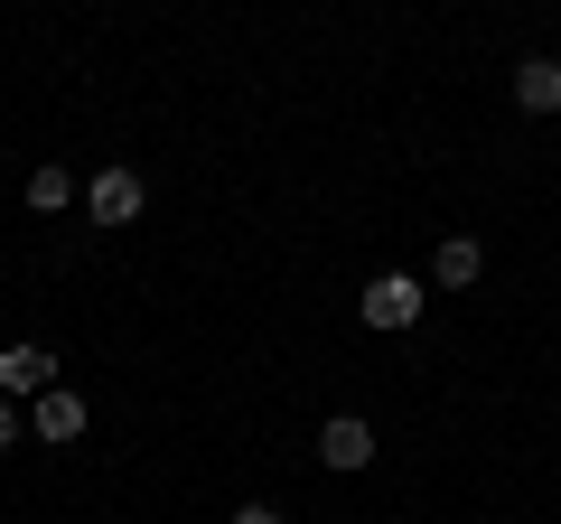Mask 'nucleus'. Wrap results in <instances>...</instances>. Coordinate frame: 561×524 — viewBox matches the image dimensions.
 Wrapping results in <instances>:
<instances>
[{
    "label": "nucleus",
    "instance_id": "1",
    "mask_svg": "<svg viewBox=\"0 0 561 524\" xmlns=\"http://www.w3.org/2000/svg\"><path fill=\"white\" fill-rule=\"evenodd\" d=\"M421 309H431V291H421L412 272H375V282H365V300H356V319H365V328H383V338H393V328H412Z\"/></svg>",
    "mask_w": 561,
    "mask_h": 524
},
{
    "label": "nucleus",
    "instance_id": "2",
    "mask_svg": "<svg viewBox=\"0 0 561 524\" xmlns=\"http://www.w3.org/2000/svg\"><path fill=\"white\" fill-rule=\"evenodd\" d=\"M140 206H150V187H140V169H131V160L94 169V187H84V216H94V225H131Z\"/></svg>",
    "mask_w": 561,
    "mask_h": 524
},
{
    "label": "nucleus",
    "instance_id": "3",
    "mask_svg": "<svg viewBox=\"0 0 561 524\" xmlns=\"http://www.w3.org/2000/svg\"><path fill=\"white\" fill-rule=\"evenodd\" d=\"M319 459L337 468V478H356V468L375 459V422H365V412H337V422H319Z\"/></svg>",
    "mask_w": 561,
    "mask_h": 524
},
{
    "label": "nucleus",
    "instance_id": "4",
    "mask_svg": "<svg viewBox=\"0 0 561 524\" xmlns=\"http://www.w3.org/2000/svg\"><path fill=\"white\" fill-rule=\"evenodd\" d=\"M84 422H94V412H84V394H66V384H47V394H38V412H28V431H38L47 449L84 441Z\"/></svg>",
    "mask_w": 561,
    "mask_h": 524
},
{
    "label": "nucleus",
    "instance_id": "5",
    "mask_svg": "<svg viewBox=\"0 0 561 524\" xmlns=\"http://www.w3.org/2000/svg\"><path fill=\"white\" fill-rule=\"evenodd\" d=\"M57 384V356L47 346H0V394L20 403V394H47Z\"/></svg>",
    "mask_w": 561,
    "mask_h": 524
},
{
    "label": "nucleus",
    "instance_id": "6",
    "mask_svg": "<svg viewBox=\"0 0 561 524\" xmlns=\"http://www.w3.org/2000/svg\"><path fill=\"white\" fill-rule=\"evenodd\" d=\"M478 272H486V243H478V235H440V253H431V282H440V291H468Z\"/></svg>",
    "mask_w": 561,
    "mask_h": 524
},
{
    "label": "nucleus",
    "instance_id": "7",
    "mask_svg": "<svg viewBox=\"0 0 561 524\" xmlns=\"http://www.w3.org/2000/svg\"><path fill=\"white\" fill-rule=\"evenodd\" d=\"M515 103H524V113H561V66L552 57H524L515 66Z\"/></svg>",
    "mask_w": 561,
    "mask_h": 524
},
{
    "label": "nucleus",
    "instance_id": "8",
    "mask_svg": "<svg viewBox=\"0 0 561 524\" xmlns=\"http://www.w3.org/2000/svg\"><path fill=\"white\" fill-rule=\"evenodd\" d=\"M28 206H38V216H66V206H76V179H66L57 160H47V169H28Z\"/></svg>",
    "mask_w": 561,
    "mask_h": 524
},
{
    "label": "nucleus",
    "instance_id": "9",
    "mask_svg": "<svg viewBox=\"0 0 561 524\" xmlns=\"http://www.w3.org/2000/svg\"><path fill=\"white\" fill-rule=\"evenodd\" d=\"M20 441V403H10V394H0V449Z\"/></svg>",
    "mask_w": 561,
    "mask_h": 524
},
{
    "label": "nucleus",
    "instance_id": "10",
    "mask_svg": "<svg viewBox=\"0 0 561 524\" xmlns=\"http://www.w3.org/2000/svg\"><path fill=\"white\" fill-rule=\"evenodd\" d=\"M234 524H280V505H234Z\"/></svg>",
    "mask_w": 561,
    "mask_h": 524
}]
</instances>
